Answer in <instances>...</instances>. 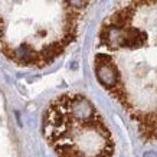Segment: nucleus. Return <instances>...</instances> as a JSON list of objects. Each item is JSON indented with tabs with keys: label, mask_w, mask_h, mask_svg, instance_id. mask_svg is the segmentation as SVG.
I'll list each match as a JSON object with an SVG mask.
<instances>
[{
	"label": "nucleus",
	"mask_w": 157,
	"mask_h": 157,
	"mask_svg": "<svg viewBox=\"0 0 157 157\" xmlns=\"http://www.w3.org/2000/svg\"><path fill=\"white\" fill-rule=\"evenodd\" d=\"M97 81L157 143V0H114L98 30Z\"/></svg>",
	"instance_id": "nucleus-1"
},
{
	"label": "nucleus",
	"mask_w": 157,
	"mask_h": 157,
	"mask_svg": "<svg viewBox=\"0 0 157 157\" xmlns=\"http://www.w3.org/2000/svg\"><path fill=\"white\" fill-rule=\"evenodd\" d=\"M92 0H0V52L17 67L43 68L79 33Z\"/></svg>",
	"instance_id": "nucleus-2"
},
{
	"label": "nucleus",
	"mask_w": 157,
	"mask_h": 157,
	"mask_svg": "<svg viewBox=\"0 0 157 157\" xmlns=\"http://www.w3.org/2000/svg\"><path fill=\"white\" fill-rule=\"evenodd\" d=\"M43 136L59 157H113L115 143L95 105L85 95L56 97L43 115Z\"/></svg>",
	"instance_id": "nucleus-3"
},
{
	"label": "nucleus",
	"mask_w": 157,
	"mask_h": 157,
	"mask_svg": "<svg viewBox=\"0 0 157 157\" xmlns=\"http://www.w3.org/2000/svg\"><path fill=\"white\" fill-rule=\"evenodd\" d=\"M144 157H156V153H146Z\"/></svg>",
	"instance_id": "nucleus-4"
}]
</instances>
